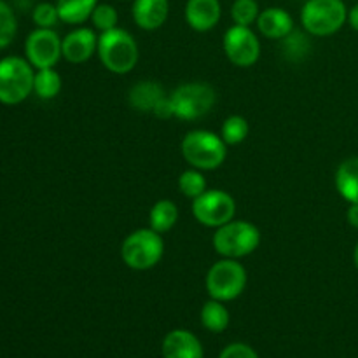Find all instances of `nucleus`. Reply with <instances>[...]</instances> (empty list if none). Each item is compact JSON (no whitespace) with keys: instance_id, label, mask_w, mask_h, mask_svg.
Masks as SVG:
<instances>
[{"instance_id":"f257e3e1","label":"nucleus","mask_w":358,"mask_h":358,"mask_svg":"<svg viewBox=\"0 0 358 358\" xmlns=\"http://www.w3.org/2000/svg\"><path fill=\"white\" fill-rule=\"evenodd\" d=\"M96 55L101 65L108 72L117 73V76L131 72L140 58L135 37L128 30L117 27L108 31H101V35L98 37Z\"/></svg>"},{"instance_id":"f03ea898","label":"nucleus","mask_w":358,"mask_h":358,"mask_svg":"<svg viewBox=\"0 0 358 358\" xmlns=\"http://www.w3.org/2000/svg\"><path fill=\"white\" fill-rule=\"evenodd\" d=\"M180 150L187 164L201 171L217 170L227 157V143L222 136L206 129L189 131L182 140Z\"/></svg>"},{"instance_id":"7ed1b4c3","label":"nucleus","mask_w":358,"mask_h":358,"mask_svg":"<svg viewBox=\"0 0 358 358\" xmlns=\"http://www.w3.org/2000/svg\"><path fill=\"white\" fill-rule=\"evenodd\" d=\"M213 248L224 259H241L254 254L261 245V231L247 220H231L213 233Z\"/></svg>"},{"instance_id":"20e7f679","label":"nucleus","mask_w":358,"mask_h":358,"mask_svg":"<svg viewBox=\"0 0 358 358\" xmlns=\"http://www.w3.org/2000/svg\"><path fill=\"white\" fill-rule=\"evenodd\" d=\"M164 240L152 227L133 231L121 245V259L129 269L147 271L163 259Z\"/></svg>"},{"instance_id":"39448f33","label":"nucleus","mask_w":358,"mask_h":358,"mask_svg":"<svg viewBox=\"0 0 358 358\" xmlns=\"http://www.w3.org/2000/svg\"><path fill=\"white\" fill-rule=\"evenodd\" d=\"M348 21V9L343 0H308L301 9V24L306 34L329 37Z\"/></svg>"},{"instance_id":"423d86ee","label":"nucleus","mask_w":358,"mask_h":358,"mask_svg":"<svg viewBox=\"0 0 358 358\" xmlns=\"http://www.w3.org/2000/svg\"><path fill=\"white\" fill-rule=\"evenodd\" d=\"M34 66L20 56L0 59V103L17 105L34 91Z\"/></svg>"},{"instance_id":"0eeeda50","label":"nucleus","mask_w":358,"mask_h":358,"mask_svg":"<svg viewBox=\"0 0 358 358\" xmlns=\"http://www.w3.org/2000/svg\"><path fill=\"white\" fill-rule=\"evenodd\" d=\"M248 276L247 269L243 264L238 262V259H220L206 273V292L212 299L222 301H234L243 294L247 287Z\"/></svg>"},{"instance_id":"6e6552de","label":"nucleus","mask_w":358,"mask_h":358,"mask_svg":"<svg viewBox=\"0 0 358 358\" xmlns=\"http://www.w3.org/2000/svg\"><path fill=\"white\" fill-rule=\"evenodd\" d=\"M175 117L182 121H196L208 114L217 101V93L210 84L185 83L170 94Z\"/></svg>"},{"instance_id":"1a4fd4ad","label":"nucleus","mask_w":358,"mask_h":358,"mask_svg":"<svg viewBox=\"0 0 358 358\" xmlns=\"http://www.w3.org/2000/svg\"><path fill=\"white\" fill-rule=\"evenodd\" d=\"M192 215L201 226L220 227L236 215V201L220 189H206L199 198L192 199Z\"/></svg>"},{"instance_id":"9d476101","label":"nucleus","mask_w":358,"mask_h":358,"mask_svg":"<svg viewBox=\"0 0 358 358\" xmlns=\"http://www.w3.org/2000/svg\"><path fill=\"white\" fill-rule=\"evenodd\" d=\"M224 52L233 65L248 69L261 58V42L250 27L233 24L224 35Z\"/></svg>"},{"instance_id":"9b49d317","label":"nucleus","mask_w":358,"mask_h":358,"mask_svg":"<svg viewBox=\"0 0 358 358\" xmlns=\"http://www.w3.org/2000/svg\"><path fill=\"white\" fill-rule=\"evenodd\" d=\"M24 52L34 69H52L63 56L62 38L52 28H37L28 35Z\"/></svg>"},{"instance_id":"f8f14e48","label":"nucleus","mask_w":358,"mask_h":358,"mask_svg":"<svg viewBox=\"0 0 358 358\" xmlns=\"http://www.w3.org/2000/svg\"><path fill=\"white\" fill-rule=\"evenodd\" d=\"M98 49V37L93 28L80 27L62 38L63 58L73 65L86 63Z\"/></svg>"},{"instance_id":"ddd939ff","label":"nucleus","mask_w":358,"mask_h":358,"mask_svg":"<svg viewBox=\"0 0 358 358\" xmlns=\"http://www.w3.org/2000/svg\"><path fill=\"white\" fill-rule=\"evenodd\" d=\"M222 17V6L219 0H187L185 21L194 31L213 30Z\"/></svg>"},{"instance_id":"4468645a","label":"nucleus","mask_w":358,"mask_h":358,"mask_svg":"<svg viewBox=\"0 0 358 358\" xmlns=\"http://www.w3.org/2000/svg\"><path fill=\"white\" fill-rule=\"evenodd\" d=\"M131 16L142 30H157L170 16V0H133Z\"/></svg>"},{"instance_id":"2eb2a0df","label":"nucleus","mask_w":358,"mask_h":358,"mask_svg":"<svg viewBox=\"0 0 358 358\" xmlns=\"http://www.w3.org/2000/svg\"><path fill=\"white\" fill-rule=\"evenodd\" d=\"M164 358H203V346L192 332L175 329L168 332L161 345Z\"/></svg>"},{"instance_id":"dca6fc26","label":"nucleus","mask_w":358,"mask_h":358,"mask_svg":"<svg viewBox=\"0 0 358 358\" xmlns=\"http://www.w3.org/2000/svg\"><path fill=\"white\" fill-rule=\"evenodd\" d=\"M257 28L266 38L282 41L294 30V20L282 7H268L259 14Z\"/></svg>"},{"instance_id":"f3484780","label":"nucleus","mask_w":358,"mask_h":358,"mask_svg":"<svg viewBox=\"0 0 358 358\" xmlns=\"http://www.w3.org/2000/svg\"><path fill=\"white\" fill-rule=\"evenodd\" d=\"M166 96L163 86L156 80H142L135 84L128 93L129 107L138 112H154L156 105Z\"/></svg>"},{"instance_id":"a211bd4d","label":"nucleus","mask_w":358,"mask_h":358,"mask_svg":"<svg viewBox=\"0 0 358 358\" xmlns=\"http://www.w3.org/2000/svg\"><path fill=\"white\" fill-rule=\"evenodd\" d=\"M336 189L343 199L358 203V157H348L336 170Z\"/></svg>"},{"instance_id":"6ab92c4d","label":"nucleus","mask_w":358,"mask_h":358,"mask_svg":"<svg viewBox=\"0 0 358 358\" xmlns=\"http://www.w3.org/2000/svg\"><path fill=\"white\" fill-rule=\"evenodd\" d=\"M98 0H56L59 21L66 24H83L93 14Z\"/></svg>"},{"instance_id":"aec40b11","label":"nucleus","mask_w":358,"mask_h":358,"mask_svg":"<svg viewBox=\"0 0 358 358\" xmlns=\"http://www.w3.org/2000/svg\"><path fill=\"white\" fill-rule=\"evenodd\" d=\"M178 215H180V212H178L177 203L171 201V199H159L150 208L149 224L154 231L164 234L173 229V226L178 220Z\"/></svg>"},{"instance_id":"412c9836","label":"nucleus","mask_w":358,"mask_h":358,"mask_svg":"<svg viewBox=\"0 0 358 358\" xmlns=\"http://www.w3.org/2000/svg\"><path fill=\"white\" fill-rule=\"evenodd\" d=\"M201 324L206 331L210 332H224L229 325V311L227 308L224 306L222 301H217V299H210L203 304L201 308Z\"/></svg>"},{"instance_id":"4be33fe9","label":"nucleus","mask_w":358,"mask_h":358,"mask_svg":"<svg viewBox=\"0 0 358 358\" xmlns=\"http://www.w3.org/2000/svg\"><path fill=\"white\" fill-rule=\"evenodd\" d=\"M34 91L42 100H52L62 91V77L55 69L37 70L34 79Z\"/></svg>"},{"instance_id":"5701e85b","label":"nucleus","mask_w":358,"mask_h":358,"mask_svg":"<svg viewBox=\"0 0 358 358\" xmlns=\"http://www.w3.org/2000/svg\"><path fill=\"white\" fill-rule=\"evenodd\" d=\"M282 49L283 56H285L289 62H303L311 51V42L308 38V35L304 31H299L294 28L285 38H282Z\"/></svg>"},{"instance_id":"b1692460","label":"nucleus","mask_w":358,"mask_h":358,"mask_svg":"<svg viewBox=\"0 0 358 358\" xmlns=\"http://www.w3.org/2000/svg\"><path fill=\"white\" fill-rule=\"evenodd\" d=\"M248 133H250V124L243 115H229L220 129V136L227 145H240L247 140Z\"/></svg>"},{"instance_id":"393cba45","label":"nucleus","mask_w":358,"mask_h":358,"mask_svg":"<svg viewBox=\"0 0 358 358\" xmlns=\"http://www.w3.org/2000/svg\"><path fill=\"white\" fill-rule=\"evenodd\" d=\"M178 187H180L182 194L187 196V198H199L206 191V180L201 170L191 168V170L182 171L180 177H178Z\"/></svg>"},{"instance_id":"a878e982","label":"nucleus","mask_w":358,"mask_h":358,"mask_svg":"<svg viewBox=\"0 0 358 358\" xmlns=\"http://www.w3.org/2000/svg\"><path fill=\"white\" fill-rule=\"evenodd\" d=\"M259 14H261V9L255 0H234L231 6V20L240 27H250L257 23Z\"/></svg>"},{"instance_id":"bb28decb","label":"nucleus","mask_w":358,"mask_h":358,"mask_svg":"<svg viewBox=\"0 0 358 358\" xmlns=\"http://www.w3.org/2000/svg\"><path fill=\"white\" fill-rule=\"evenodd\" d=\"M17 31V20L14 14L13 7L0 0V49L7 48L14 41Z\"/></svg>"},{"instance_id":"cd10ccee","label":"nucleus","mask_w":358,"mask_h":358,"mask_svg":"<svg viewBox=\"0 0 358 358\" xmlns=\"http://www.w3.org/2000/svg\"><path fill=\"white\" fill-rule=\"evenodd\" d=\"M90 20L96 30L108 31L112 30V28L117 27L119 14L117 10H115V7L110 6V3H98V6L94 7Z\"/></svg>"},{"instance_id":"c85d7f7f","label":"nucleus","mask_w":358,"mask_h":358,"mask_svg":"<svg viewBox=\"0 0 358 358\" xmlns=\"http://www.w3.org/2000/svg\"><path fill=\"white\" fill-rule=\"evenodd\" d=\"M31 20L37 24V28H52L59 21L58 7L51 2H41L34 7Z\"/></svg>"},{"instance_id":"c756f323","label":"nucleus","mask_w":358,"mask_h":358,"mask_svg":"<svg viewBox=\"0 0 358 358\" xmlns=\"http://www.w3.org/2000/svg\"><path fill=\"white\" fill-rule=\"evenodd\" d=\"M219 358H259V355L245 343H233L222 350Z\"/></svg>"},{"instance_id":"7c9ffc66","label":"nucleus","mask_w":358,"mask_h":358,"mask_svg":"<svg viewBox=\"0 0 358 358\" xmlns=\"http://www.w3.org/2000/svg\"><path fill=\"white\" fill-rule=\"evenodd\" d=\"M157 119H173L175 117V110H173V105H171L170 96H164L159 103L156 105L152 112Z\"/></svg>"},{"instance_id":"2f4dec72","label":"nucleus","mask_w":358,"mask_h":358,"mask_svg":"<svg viewBox=\"0 0 358 358\" xmlns=\"http://www.w3.org/2000/svg\"><path fill=\"white\" fill-rule=\"evenodd\" d=\"M346 219H348L350 226L358 227V203H352L350 205L348 212H346Z\"/></svg>"},{"instance_id":"473e14b6","label":"nucleus","mask_w":358,"mask_h":358,"mask_svg":"<svg viewBox=\"0 0 358 358\" xmlns=\"http://www.w3.org/2000/svg\"><path fill=\"white\" fill-rule=\"evenodd\" d=\"M348 23L353 30L358 31V3H355V6L348 10Z\"/></svg>"},{"instance_id":"72a5a7b5","label":"nucleus","mask_w":358,"mask_h":358,"mask_svg":"<svg viewBox=\"0 0 358 358\" xmlns=\"http://www.w3.org/2000/svg\"><path fill=\"white\" fill-rule=\"evenodd\" d=\"M353 262H355V266L358 269V243L355 245V252H353Z\"/></svg>"}]
</instances>
